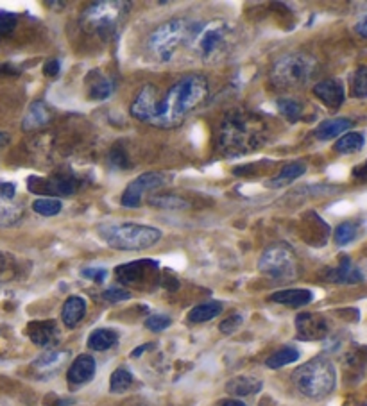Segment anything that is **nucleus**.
I'll use <instances>...</instances> for the list:
<instances>
[{
	"label": "nucleus",
	"instance_id": "32",
	"mask_svg": "<svg viewBox=\"0 0 367 406\" xmlns=\"http://www.w3.org/2000/svg\"><path fill=\"white\" fill-rule=\"evenodd\" d=\"M33 210L42 217H54L63 210V203L56 197H40L33 203Z\"/></svg>",
	"mask_w": 367,
	"mask_h": 406
},
{
	"label": "nucleus",
	"instance_id": "52",
	"mask_svg": "<svg viewBox=\"0 0 367 406\" xmlns=\"http://www.w3.org/2000/svg\"><path fill=\"white\" fill-rule=\"evenodd\" d=\"M364 172H366V174H367V162H366V165H364Z\"/></svg>",
	"mask_w": 367,
	"mask_h": 406
},
{
	"label": "nucleus",
	"instance_id": "53",
	"mask_svg": "<svg viewBox=\"0 0 367 406\" xmlns=\"http://www.w3.org/2000/svg\"><path fill=\"white\" fill-rule=\"evenodd\" d=\"M364 406H367V405H364Z\"/></svg>",
	"mask_w": 367,
	"mask_h": 406
},
{
	"label": "nucleus",
	"instance_id": "11",
	"mask_svg": "<svg viewBox=\"0 0 367 406\" xmlns=\"http://www.w3.org/2000/svg\"><path fill=\"white\" fill-rule=\"evenodd\" d=\"M165 183H167V177L160 172H145L127 185V188L122 194L121 204L126 208H138L144 194H147L151 190L162 188Z\"/></svg>",
	"mask_w": 367,
	"mask_h": 406
},
{
	"label": "nucleus",
	"instance_id": "16",
	"mask_svg": "<svg viewBox=\"0 0 367 406\" xmlns=\"http://www.w3.org/2000/svg\"><path fill=\"white\" fill-rule=\"evenodd\" d=\"M27 335L36 346L49 347L58 340L60 331L54 320H36L27 326Z\"/></svg>",
	"mask_w": 367,
	"mask_h": 406
},
{
	"label": "nucleus",
	"instance_id": "30",
	"mask_svg": "<svg viewBox=\"0 0 367 406\" xmlns=\"http://www.w3.org/2000/svg\"><path fill=\"white\" fill-rule=\"evenodd\" d=\"M298 360V349H294V347H283V349L276 351L275 355H270L269 358H267V361H265V365H267L269 369H279V367H285V365H290Z\"/></svg>",
	"mask_w": 367,
	"mask_h": 406
},
{
	"label": "nucleus",
	"instance_id": "51",
	"mask_svg": "<svg viewBox=\"0 0 367 406\" xmlns=\"http://www.w3.org/2000/svg\"><path fill=\"white\" fill-rule=\"evenodd\" d=\"M5 264H8V262H5L4 253H0V274H2L5 270Z\"/></svg>",
	"mask_w": 367,
	"mask_h": 406
},
{
	"label": "nucleus",
	"instance_id": "38",
	"mask_svg": "<svg viewBox=\"0 0 367 406\" xmlns=\"http://www.w3.org/2000/svg\"><path fill=\"white\" fill-rule=\"evenodd\" d=\"M170 324H173L170 317H167V315H162V314H156V315H151V317L145 320V328L151 329V331H154V333H158V331H163V329H167Z\"/></svg>",
	"mask_w": 367,
	"mask_h": 406
},
{
	"label": "nucleus",
	"instance_id": "8",
	"mask_svg": "<svg viewBox=\"0 0 367 406\" xmlns=\"http://www.w3.org/2000/svg\"><path fill=\"white\" fill-rule=\"evenodd\" d=\"M258 267L262 274L273 279H290L298 272V259L290 245L278 242L264 251Z\"/></svg>",
	"mask_w": 367,
	"mask_h": 406
},
{
	"label": "nucleus",
	"instance_id": "45",
	"mask_svg": "<svg viewBox=\"0 0 367 406\" xmlns=\"http://www.w3.org/2000/svg\"><path fill=\"white\" fill-rule=\"evenodd\" d=\"M60 70H61L60 61L51 60V61H47V65H45V68H43V72H45L47 77H56V75L60 74Z\"/></svg>",
	"mask_w": 367,
	"mask_h": 406
},
{
	"label": "nucleus",
	"instance_id": "2",
	"mask_svg": "<svg viewBox=\"0 0 367 406\" xmlns=\"http://www.w3.org/2000/svg\"><path fill=\"white\" fill-rule=\"evenodd\" d=\"M264 142L265 125L256 115L247 111H231L224 116L218 133V147L224 154H247L262 147Z\"/></svg>",
	"mask_w": 367,
	"mask_h": 406
},
{
	"label": "nucleus",
	"instance_id": "4",
	"mask_svg": "<svg viewBox=\"0 0 367 406\" xmlns=\"http://www.w3.org/2000/svg\"><path fill=\"white\" fill-rule=\"evenodd\" d=\"M292 381L303 396L310 397V399H322L333 392L335 383H337V372L328 358L319 356V358H314L294 370Z\"/></svg>",
	"mask_w": 367,
	"mask_h": 406
},
{
	"label": "nucleus",
	"instance_id": "3",
	"mask_svg": "<svg viewBox=\"0 0 367 406\" xmlns=\"http://www.w3.org/2000/svg\"><path fill=\"white\" fill-rule=\"evenodd\" d=\"M97 231L104 244L118 251L149 249L158 244L162 238V231L158 227L144 226V224H136V222L103 224Z\"/></svg>",
	"mask_w": 367,
	"mask_h": 406
},
{
	"label": "nucleus",
	"instance_id": "24",
	"mask_svg": "<svg viewBox=\"0 0 367 406\" xmlns=\"http://www.w3.org/2000/svg\"><path fill=\"white\" fill-rule=\"evenodd\" d=\"M262 390V381L256 378H251V376H238V378H233L231 381L226 383V392H229L231 396H251V394L260 392Z\"/></svg>",
	"mask_w": 367,
	"mask_h": 406
},
{
	"label": "nucleus",
	"instance_id": "33",
	"mask_svg": "<svg viewBox=\"0 0 367 406\" xmlns=\"http://www.w3.org/2000/svg\"><path fill=\"white\" fill-rule=\"evenodd\" d=\"M133 385V374L126 369V367H118L110 378V390L113 394L126 392L127 388Z\"/></svg>",
	"mask_w": 367,
	"mask_h": 406
},
{
	"label": "nucleus",
	"instance_id": "15",
	"mask_svg": "<svg viewBox=\"0 0 367 406\" xmlns=\"http://www.w3.org/2000/svg\"><path fill=\"white\" fill-rule=\"evenodd\" d=\"M156 267H158V262H153V259H140V262H131V264L116 267L115 274L122 283L135 285L140 279H144L149 270H156Z\"/></svg>",
	"mask_w": 367,
	"mask_h": 406
},
{
	"label": "nucleus",
	"instance_id": "46",
	"mask_svg": "<svg viewBox=\"0 0 367 406\" xmlns=\"http://www.w3.org/2000/svg\"><path fill=\"white\" fill-rule=\"evenodd\" d=\"M355 31H357V33L360 34V36L367 38V16H364V18L360 20V22H358L357 25H355Z\"/></svg>",
	"mask_w": 367,
	"mask_h": 406
},
{
	"label": "nucleus",
	"instance_id": "5",
	"mask_svg": "<svg viewBox=\"0 0 367 406\" xmlns=\"http://www.w3.org/2000/svg\"><path fill=\"white\" fill-rule=\"evenodd\" d=\"M316 74V60L301 52L281 55L270 70V83L278 90L301 88Z\"/></svg>",
	"mask_w": 367,
	"mask_h": 406
},
{
	"label": "nucleus",
	"instance_id": "27",
	"mask_svg": "<svg viewBox=\"0 0 367 406\" xmlns=\"http://www.w3.org/2000/svg\"><path fill=\"white\" fill-rule=\"evenodd\" d=\"M116 342H118V335L113 329H95L88 337V347L93 351H106L116 346Z\"/></svg>",
	"mask_w": 367,
	"mask_h": 406
},
{
	"label": "nucleus",
	"instance_id": "14",
	"mask_svg": "<svg viewBox=\"0 0 367 406\" xmlns=\"http://www.w3.org/2000/svg\"><path fill=\"white\" fill-rule=\"evenodd\" d=\"M314 95L325 104V106L337 110L342 106V102L346 99L344 84L339 79H326L314 86Z\"/></svg>",
	"mask_w": 367,
	"mask_h": 406
},
{
	"label": "nucleus",
	"instance_id": "39",
	"mask_svg": "<svg viewBox=\"0 0 367 406\" xmlns=\"http://www.w3.org/2000/svg\"><path fill=\"white\" fill-rule=\"evenodd\" d=\"M16 14L8 13V11H0V36H8L16 27Z\"/></svg>",
	"mask_w": 367,
	"mask_h": 406
},
{
	"label": "nucleus",
	"instance_id": "18",
	"mask_svg": "<svg viewBox=\"0 0 367 406\" xmlns=\"http://www.w3.org/2000/svg\"><path fill=\"white\" fill-rule=\"evenodd\" d=\"M52 118V113L49 110L45 102L42 101H34L31 106H29L27 113L23 116L22 120V129L23 131H36L45 127Z\"/></svg>",
	"mask_w": 367,
	"mask_h": 406
},
{
	"label": "nucleus",
	"instance_id": "40",
	"mask_svg": "<svg viewBox=\"0 0 367 406\" xmlns=\"http://www.w3.org/2000/svg\"><path fill=\"white\" fill-rule=\"evenodd\" d=\"M129 297V292L124 290V288H118V286H112V288L103 292V299L107 301V303H121V301H127Z\"/></svg>",
	"mask_w": 367,
	"mask_h": 406
},
{
	"label": "nucleus",
	"instance_id": "23",
	"mask_svg": "<svg viewBox=\"0 0 367 406\" xmlns=\"http://www.w3.org/2000/svg\"><path fill=\"white\" fill-rule=\"evenodd\" d=\"M305 172H307V165L303 162L288 163V165H285L283 168L279 170L278 176L269 179L267 186H269V188H281V186L290 185V183H294L296 179H299Z\"/></svg>",
	"mask_w": 367,
	"mask_h": 406
},
{
	"label": "nucleus",
	"instance_id": "31",
	"mask_svg": "<svg viewBox=\"0 0 367 406\" xmlns=\"http://www.w3.org/2000/svg\"><path fill=\"white\" fill-rule=\"evenodd\" d=\"M23 210L18 204L0 199V227H10L22 218Z\"/></svg>",
	"mask_w": 367,
	"mask_h": 406
},
{
	"label": "nucleus",
	"instance_id": "7",
	"mask_svg": "<svg viewBox=\"0 0 367 406\" xmlns=\"http://www.w3.org/2000/svg\"><path fill=\"white\" fill-rule=\"evenodd\" d=\"M129 8V2H95L83 11L81 25L86 33L107 40L115 36Z\"/></svg>",
	"mask_w": 367,
	"mask_h": 406
},
{
	"label": "nucleus",
	"instance_id": "10",
	"mask_svg": "<svg viewBox=\"0 0 367 406\" xmlns=\"http://www.w3.org/2000/svg\"><path fill=\"white\" fill-rule=\"evenodd\" d=\"M77 179L70 174H56L52 177H36L31 176L27 179L29 192L36 195H60V197H70L77 192Z\"/></svg>",
	"mask_w": 367,
	"mask_h": 406
},
{
	"label": "nucleus",
	"instance_id": "37",
	"mask_svg": "<svg viewBox=\"0 0 367 406\" xmlns=\"http://www.w3.org/2000/svg\"><path fill=\"white\" fill-rule=\"evenodd\" d=\"M355 236H357V226H355L353 222H344V224H340L335 229V244L337 245H348L355 240Z\"/></svg>",
	"mask_w": 367,
	"mask_h": 406
},
{
	"label": "nucleus",
	"instance_id": "47",
	"mask_svg": "<svg viewBox=\"0 0 367 406\" xmlns=\"http://www.w3.org/2000/svg\"><path fill=\"white\" fill-rule=\"evenodd\" d=\"M0 74H18V70L13 68V65H0Z\"/></svg>",
	"mask_w": 367,
	"mask_h": 406
},
{
	"label": "nucleus",
	"instance_id": "26",
	"mask_svg": "<svg viewBox=\"0 0 367 406\" xmlns=\"http://www.w3.org/2000/svg\"><path fill=\"white\" fill-rule=\"evenodd\" d=\"M220 312H223V303H218V301H210V303H203V305L194 306V308L190 309V314H188V320L194 324L208 322V320L217 317Z\"/></svg>",
	"mask_w": 367,
	"mask_h": 406
},
{
	"label": "nucleus",
	"instance_id": "43",
	"mask_svg": "<svg viewBox=\"0 0 367 406\" xmlns=\"http://www.w3.org/2000/svg\"><path fill=\"white\" fill-rule=\"evenodd\" d=\"M110 165L115 166V168H127V157L124 151L113 149L112 154H110Z\"/></svg>",
	"mask_w": 367,
	"mask_h": 406
},
{
	"label": "nucleus",
	"instance_id": "12",
	"mask_svg": "<svg viewBox=\"0 0 367 406\" xmlns=\"http://www.w3.org/2000/svg\"><path fill=\"white\" fill-rule=\"evenodd\" d=\"M158 88L153 84H145L144 88L136 93L135 101L131 104V116L142 122H153L160 106Z\"/></svg>",
	"mask_w": 367,
	"mask_h": 406
},
{
	"label": "nucleus",
	"instance_id": "17",
	"mask_svg": "<svg viewBox=\"0 0 367 406\" xmlns=\"http://www.w3.org/2000/svg\"><path fill=\"white\" fill-rule=\"evenodd\" d=\"M326 279L330 283H340V285H357V283L364 281V274L351 264L348 256H342L339 267L328 270Z\"/></svg>",
	"mask_w": 367,
	"mask_h": 406
},
{
	"label": "nucleus",
	"instance_id": "48",
	"mask_svg": "<svg viewBox=\"0 0 367 406\" xmlns=\"http://www.w3.org/2000/svg\"><path fill=\"white\" fill-rule=\"evenodd\" d=\"M220 406H246L242 401H238V399H226V401L220 403Z\"/></svg>",
	"mask_w": 367,
	"mask_h": 406
},
{
	"label": "nucleus",
	"instance_id": "22",
	"mask_svg": "<svg viewBox=\"0 0 367 406\" xmlns=\"http://www.w3.org/2000/svg\"><path fill=\"white\" fill-rule=\"evenodd\" d=\"M86 315V301L79 296H72L65 301L61 309V318L66 328H75Z\"/></svg>",
	"mask_w": 367,
	"mask_h": 406
},
{
	"label": "nucleus",
	"instance_id": "6",
	"mask_svg": "<svg viewBox=\"0 0 367 406\" xmlns=\"http://www.w3.org/2000/svg\"><path fill=\"white\" fill-rule=\"evenodd\" d=\"M194 27V22H186L183 18H173L158 25L147 40V49L151 55L158 61L173 60L179 45L190 42Z\"/></svg>",
	"mask_w": 367,
	"mask_h": 406
},
{
	"label": "nucleus",
	"instance_id": "44",
	"mask_svg": "<svg viewBox=\"0 0 367 406\" xmlns=\"http://www.w3.org/2000/svg\"><path fill=\"white\" fill-rule=\"evenodd\" d=\"M14 192H16V186L13 183H8V181H0V199L2 201H11L14 197Z\"/></svg>",
	"mask_w": 367,
	"mask_h": 406
},
{
	"label": "nucleus",
	"instance_id": "35",
	"mask_svg": "<svg viewBox=\"0 0 367 406\" xmlns=\"http://www.w3.org/2000/svg\"><path fill=\"white\" fill-rule=\"evenodd\" d=\"M276 106H278L279 113H281L288 122H296L301 118L303 106L298 101H294V99H278Z\"/></svg>",
	"mask_w": 367,
	"mask_h": 406
},
{
	"label": "nucleus",
	"instance_id": "42",
	"mask_svg": "<svg viewBox=\"0 0 367 406\" xmlns=\"http://www.w3.org/2000/svg\"><path fill=\"white\" fill-rule=\"evenodd\" d=\"M81 276L88 277V279H92V281H95V283H103L104 279L107 277V270L106 268H101V267H90V268H84V270H81Z\"/></svg>",
	"mask_w": 367,
	"mask_h": 406
},
{
	"label": "nucleus",
	"instance_id": "19",
	"mask_svg": "<svg viewBox=\"0 0 367 406\" xmlns=\"http://www.w3.org/2000/svg\"><path fill=\"white\" fill-rule=\"evenodd\" d=\"M95 374V360L90 355L77 356L68 369V381L74 385L88 383Z\"/></svg>",
	"mask_w": 367,
	"mask_h": 406
},
{
	"label": "nucleus",
	"instance_id": "21",
	"mask_svg": "<svg viewBox=\"0 0 367 406\" xmlns=\"http://www.w3.org/2000/svg\"><path fill=\"white\" fill-rule=\"evenodd\" d=\"M86 88H88L90 99H93V101H106L113 93V81L106 77L103 72L93 70L86 77Z\"/></svg>",
	"mask_w": 367,
	"mask_h": 406
},
{
	"label": "nucleus",
	"instance_id": "36",
	"mask_svg": "<svg viewBox=\"0 0 367 406\" xmlns=\"http://www.w3.org/2000/svg\"><path fill=\"white\" fill-rule=\"evenodd\" d=\"M351 95L357 99L367 97V65L360 66L351 79Z\"/></svg>",
	"mask_w": 367,
	"mask_h": 406
},
{
	"label": "nucleus",
	"instance_id": "25",
	"mask_svg": "<svg viewBox=\"0 0 367 406\" xmlns=\"http://www.w3.org/2000/svg\"><path fill=\"white\" fill-rule=\"evenodd\" d=\"M351 125H353V122L349 120V118H331V120H325L317 125L316 136L319 140H322V142H325V140L337 138V136H342Z\"/></svg>",
	"mask_w": 367,
	"mask_h": 406
},
{
	"label": "nucleus",
	"instance_id": "28",
	"mask_svg": "<svg viewBox=\"0 0 367 406\" xmlns=\"http://www.w3.org/2000/svg\"><path fill=\"white\" fill-rule=\"evenodd\" d=\"M366 138L362 133H344L335 142V151L339 154H355L362 151Z\"/></svg>",
	"mask_w": 367,
	"mask_h": 406
},
{
	"label": "nucleus",
	"instance_id": "9",
	"mask_svg": "<svg viewBox=\"0 0 367 406\" xmlns=\"http://www.w3.org/2000/svg\"><path fill=\"white\" fill-rule=\"evenodd\" d=\"M228 27L224 22L195 23L194 33L190 36V45L199 52L205 60L212 58L217 51H220L226 42Z\"/></svg>",
	"mask_w": 367,
	"mask_h": 406
},
{
	"label": "nucleus",
	"instance_id": "34",
	"mask_svg": "<svg viewBox=\"0 0 367 406\" xmlns=\"http://www.w3.org/2000/svg\"><path fill=\"white\" fill-rule=\"evenodd\" d=\"M149 204L162 210H183L190 206L188 201L177 197V195H156V197L149 199Z\"/></svg>",
	"mask_w": 367,
	"mask_h": 406
},
{
	"label": "nucleus",
	"instance_id": "20",
	"mask_svg": "<svg viewBox=\"0 0 367 406\" xmlns=\"http://www.w3.org/2000/svg\"><path fill=\"white\" fill-rule=\"evenodd\" d=\"M270 301L278 305L290 306V308H301V306L310 305L314 301V294L307 288H287V290L275 292L270 296Z\"/></svg>",
	"mask_w": 367,
	"mask_h": 406
},
{
	"label": "nucleus",
	"instance_id": "41",
	"mask_svg": "<svg viewBox=\"0 0 367 406\" xmlns=\"http://www.w3.org/2000/svg\"><path fill=\"white\" fill-rule=\"evenodd\" d=\"M240 324H242V315H231V317L220 322L218 329H220L224 335H231V333H235L238 328H240Z\"/></svg>",
	"mask_w": 367,
	"mask_h": 406
},
{
	"label": "nucleus",
	"instance_id": "49",
	"mask_svg": "<svg viewBox=\"0 0 367 406\" xmlns=\"http://www.w3.org/2000/svg\"><path fill=\"white\" fill-rule=\"evenodd\" d=\"M8 142H10V136H8V134H4V133H0V151H2V149L8 145Z\"/></svg>",
	"mask_w": 367,
	"mask_h": 406
},
{
	"label": "nucleus",
	"instance_id": "50",
	"mask_svg": "<svg viewBox=\"0 0 367 406\" xmlns=\"http://www.w3.org/2000/svg\"><path fill=\"white\" fill-rule=\"evenodd\" d=\"M149 347H151V344H145V346H142V347H138V349H135V351H133V355H131V356H133V358H136V356L142 355V353H144L145 349H149Z\"/></svg>",
	"mask_w": 367,
	"mask_h": 406
},
{
	"label": "nucleus",
	"instance_id": "1",
	"mask_svg": "<svg viewBox=\"0 0 367 406\" xmlns=\"http://www.w3.org/2000/svg\"><path fill=\"white\" fill-rule=\"evenodd\" d=\"M208 95V81L203 75L192 74L181 77L174 83L165 97L160 101L158 113L154 116L151 125L168 129L176 127L186 115H190L201 102Z\"/></svg>",
	"mask_w": 367,
	"mask_h": 406
},
{
	"label": "nucleus",
	"instance_id": "13",
	"mask_svg": "<svg viewBox=\"0 0 367 406\" xmlns=\"http://www.w3.org/2000/svg\"><path fill=\"white\" fill-rule=\"evenodd\" d=\"M296 331L301 340H321L328 335V322L321 315L301 314L296 317Z\"/></svg>",
	"mask_w": 367,
	"mask_h": 406
},
{
	"label": "nucleus",
	"instance_id": "29",
	"mask_svg": "<svg viewBox=\"0 0 367 406\" xmlns=\"http://www.w3.org/2000/svg\"><path fill=\"white\" fill-rule=\"evenodd\" d=\"M66 358H68L66 351H47L34 361V367L40 372H52V370L60 369L61 365L66 361Z\"/></svg>",
	"mask_w": 367,
	"mask_h": 406
}]
</instances>
